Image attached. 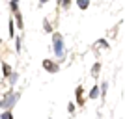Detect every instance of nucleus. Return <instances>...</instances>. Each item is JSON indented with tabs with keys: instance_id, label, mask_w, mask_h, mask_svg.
Masks as SVG:
<instances>
[{
	"instance_id": "2",
	"label": "nucleus",
	"mask_w": 125,
	"mask_h": 119,
	"mask_svg": "<svg viewBox=\"0 0 125 119\" xmlns=\"http://www.w3.org/2000/svg\"><path fill=\"white\" fill-rule=\"evenodd\" d=\"M43 65H45V67H47L49 71H56V65H52L51 62H43Z\"/></svg>"
},
{
	"instance_id": "1",
	"label": "nucleus",
	"mask_w": 125,
	"mask_h": 119,
	"mask_svg": "<svg viewBox=\"0 0 125 119\" xmlns=\"http://www.w3.org/2000/svg\"><path fill=\"white\" fill-rule=\"evenodd\" d=\"M54 52H56L58 56H62V54H63V48H62V37H60V36H54Z\"/></svg>"
},
{
	"instance_id": "4",
	"label": "nucleus",
	"mask_w": 125,
	"mask_h": 119,
	"mask_svg": "<svg viewBox=\"0 0 125 119\" xmlns=\"http://www.w3.org/2000/svg\"><path fill=\"white\" fill-rule=\"evenodd\" d=\"M2 119H11V114H10V112H6V114L2 115Z\"/></svg>"
},
{
	"instance_id": "5",
	"label": "nucleus",
	"mask_w": 125,
	"mask_h": 119,
	"mask_svg": "<svg viewBox=\"0 0 125 119\" xmlns=\"http://www.w3.org/2000/svg\"><path fill=\"white\" fill-rule=\"evenodd\" d=\"M78 6H80V8H86L88 4H86V0H80V2H78Z\"/></svg>"
},
{
	"instance_id": "3",
	"label": "nucleus",
	"mask_w": 125,
	"mask_h": 119,
	"mask_svg": "<svg viewBox=\"0 0 125 119\" xmlns=\"http://www.w3.org/2000/svg\"><path fill=\"white\" fill-rule=\"evenodd\" d=\"M97 91H99V89L94 88V89H92V93H90V97H97Z\"/></svg>"
}]
</instances>
